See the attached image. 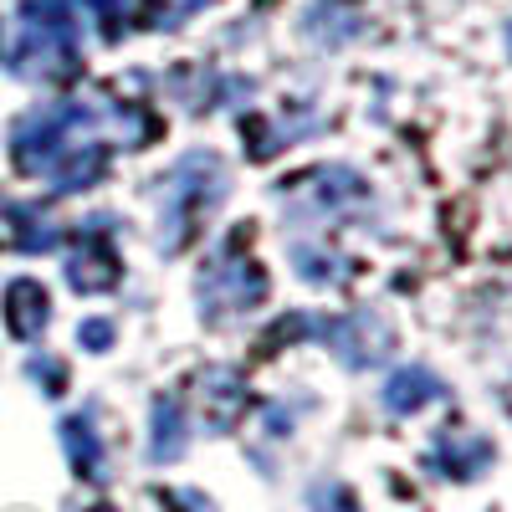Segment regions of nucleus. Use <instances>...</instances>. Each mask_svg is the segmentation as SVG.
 Masks as SVG:
<instances>
[{"label":"nucleus","instance_id":"8","mask_svg":"<svg viewBox=\"0 0 512 512\" xmlns=\"http://www.w3.org/2000/svg\"><path fill=\"white\" fill-rule=\"evenodd\" d=\"M205 0H144V21L149 26H180L185 16H195Z\"/></svg>","mask_w":512,"mask_h":512},{"label":"nucleus","instance_id":"3","mask_svg":"<svg viewBox=\"0 0 512 512\" xmlns=\"http://www.w3.org/2000/svg\"><path fill=\"white\" fill-rule=\"evenodd\" d=\"M262 292H267L262 272L246 267L236 246L221 256L216 267L205 272V287H200V297H205V308H210V313H236V308H251V303H262Z\"/></svg>","mask_w":512,"mask_h":512},{"label":"nucleus","instance_id":"5","mask_svg":"<svg viewBox=\"0 0 512 512\" xmlns=\"http://www.w3.org/2000/svg\"><path fill=\"white\" fill-rule=\"evenodd\" d=\"M6 313H11V328H16V333H36L41 323H47V292H41V282H31V277L11 282Z\"/></svg>","mask_w":512,"mask_h":512},{"label":"nucleus","instance_id":"2","mask_svg":"<svg viewBox=\"0 0 512 512\" xmlns=\"http://www.w3.org/2000/svg\"><path fill=\"white\" fill-rule=\"evenodd\" d=\"M88 123V108H47L16 123V164L26 175H52V169L67 159V149H77L72 139Z\"/></svg>","mask_w":512,"mask_h":512},{"label":"nucleus","instance_id":"1","mask_svg":"<svg viewBox=\"0 0 512 512\" xmlns=\"http://www.w3.org/2000/svg\"><path fill=\"white\" fill-rule=\"evenodd\" d=\"M21 41H16V72L21 77H67L77 67V11L67 0H26L21 6Z\"/></svg>","mask_w":512,"mask_h":512},{"label":"nucleus","instance_id":"6","mask_svg":"<svg viewBox=\"0 0 512 512\" xmlns=\"http://www.w3.org/2000/svg\"><path fill=\"white\" fill-rule=\"evenodd\" d=\"M118 277V262L108 246H88L82 256H72V282L77 287H108Z\"/></svg>","mask_w":512,"mask_h":512},{"label":"nucleus","instance_id":"4","mask_svg":"<svg viewBox=\"0 0 512 512\" xmlns=\"http://www.w3.org/2000/svg\"><path fill=\"white\" fill-rule=\"evenodd\" d=\"M323 338L344 354L349 364H369V354L374 349H384V328H374L369 318H333L328 328H323Z\"/></svg>","mask_w":512,"mask_h":512},{"label":"nucleus","instance_id":"10","mask_svg":"<svg viewBox=\"0 0 512 512\" xmlns=\"http://www.w3.org/2000/svg\"><path fill=\"white\" fill-rule=\"evenodd\" d=\"M77 338H82L88 349H108V344H113V323H103V318H98V323H82Z\"/></svg>","mask_w":512,"mask_h":512},{"label":"nucleus","instance_id":"7","mask_svg":"<svg viewBox=\"0 0 512 512\" xmlns=\"http://www.w3.org/2000/svg\"><path fill=\"white\" fill-rule=\"evenodd\" d=\"M425 395H436V379L425 369H400L390 379V390H384V400H390V410H415Z\"/></svg>","mask_w":512,"mask_h":512},{"label":"nucleus","instance_id":"9","mask_svg":"<svg viewBox=\"0 0 512 512\" xmlns=\"http://www.w3.org/2000/svg\"><path fill=\"white\" fill-rule=\"evenodd\" d=\"M67 441H72L77 461H88V466H93L98 446H93V431H88V420H67Z\"/></svg>","mask_w":512,"mask_h":512}]
</instances>
